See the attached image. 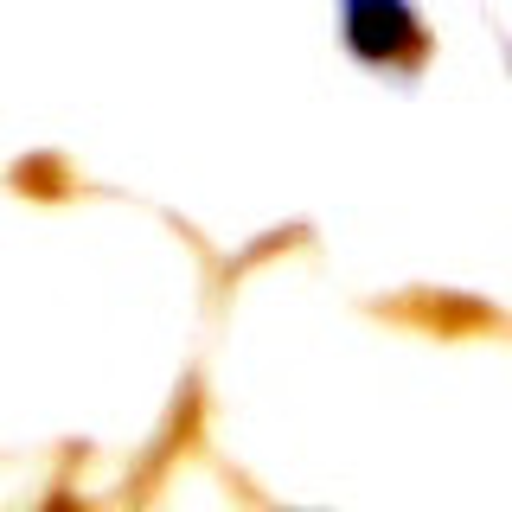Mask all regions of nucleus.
I'll return each mask as SVG.
<instances>
[{"label":"nucleus","instance_id":"obj_1","mask_svg":"<svg viewBox=\"0 0 512 512\" xmlns=\"http://www.w3.org/2000/svg\"><path fill=\"white\" fill-rule=\"evenodd\" d=\"M346 7H352V45H359L365 58H391L397 45H404L410 13L397 7V0H346Z\"/></svg>","mask_w":512,"mask_h":512}]
</instances>
